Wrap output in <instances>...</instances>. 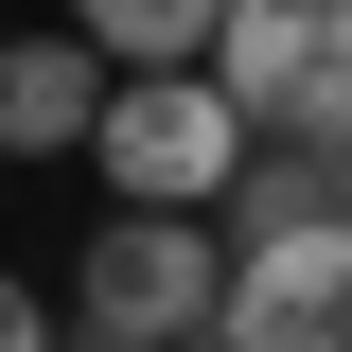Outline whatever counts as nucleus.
<instances>
[{"mask_svg": "<svg viewBox=\"0 0 352 352\" xmlns=\"http://www.w3.org/2000/svg\"><path fill=\"white\" fill-rule=\"evenodd\" d=\"M212 300H229L212 212H106L71 247V335H106V352H212Z\"/></svg>", "mask_w": 352, "mask_h": 352, "instance_id": "nucleus-1", "label": "nucleus"}, {"mask_svg": "<svg viewBox=\"0 0 352 352\" xmlns=\"http://www.w3.org/2000/svg\"><path fill=\"white\" fill-rule=\"evenodd\" d=\"M88 159H106V212H212L229 159H247V124H229L212 71H106Z\"/></svg>", "mask_w": 352, "mask_h": 352, "instance_id": "nucleus-2", "label": "nucleus"}, {"mask_svg": "<svg viewBox=\"0 0 352 352\" xmlns=\"http://www.w3.org/2000/svg\"><path fill=\"white\" fill-rule=\"evenodd\" d=\"M194 71L229 88L247 141H335L352 124V0H229Z\"/></svg>", "mask_w": 352, "mask_h": 352, "instance_id": "nucleus-3", "label": "nucleus"}, {"mask_svg": "<svg viewBox=\"0 0 352 352\" xmlns=\"http://www.w3.org/2000/svg\"><path fill=\"white\" fill-rule=\"evenodd\" d=\"M212 352H352V212H317V229H264V247H229Z\"/></svg>", "mask_w": 352, "mask_h": 352, "instance_id": "nucleus-4", "label": "nucleus"}, {"mask_svg": "<svg viewBox=\"0 0 352 352\" xmlns=\"http://www.w3.org/2000/svg\"><path fill=\"white\" fill-rule=\"evenodd\" d=\"M88 106H106V53L71 18L0 36V159H88Z\"/></svg>", "mask_w": 352, "mask_h": 352, "instance_id": "nucleus-5", "label": "nucleus"}, {"mask_svg": "<svg viewBox=\"0 0 352 352\" xmlns=\"http://www.w3.org/2000/svg\"><path fill=\"white\" fill-rule=\"evenodd\" d=\"M212 212H229V247H264V229H317V212H335V141H247Z\"/></svg>", "mask_w": 352, "mask_h": 352, "instance_id": "nucleus-6", "label": "nucleus"}, {"mask_svg": "<svg viewBox=\"0 0 352 352\" xmlns=\"http://www.w3.org/2000/svg\"><path fill=\"white\" fill-rule=\"evenodd\" d=\"M212 18H229V0H71V36L106 53V71H194Z\"/></svg>", "mask_w": 352, "mask_h": 352, "instance_id": "nucleus-7", "label": "nucleus"}, {"mask_svg": "<svg viewBox=\"0 0 352 352\" xmlns=\"http://www.w3.org/2000/svg\"><path fill=\"white\" fill-rule=\"evenodd\" d=\"M0 352H71V335H53V300L18 282V264H0Z\"/></svg>", "mask_w": 352, "mask_h": 352, "instance_id": "nucleus-8", "label": "nucleus"}, {"mask_svg": "<svg viewBox=\"0 0 352 352\" xmlns=\"http://www.w3.org/2000/svg\"><path fill=\"white\" fill-rule=\"evenodd\" d=\"M335 212H352V124H335Z\"/></svg>", "mask_w": 352, "mask_h": 352, "instance_id": "nucleus-9", "label": "nucleus"}, {"mask_svg": "<svg viewBox=\"0 0 352 352\" xmlns=\"http://www.w3.org/2000/svg\"><path fill=\"white\" fill-rule=\"evenodd\" d=\"M71 352H106V335H71Z\"/></svg>", "mask_w": 352, "mask_h": 352, "instance_id": "nucleus-10", "label": "nucleus"}]
</instances>
